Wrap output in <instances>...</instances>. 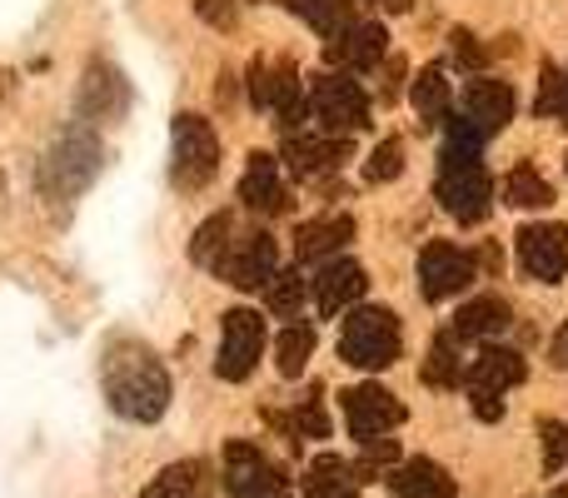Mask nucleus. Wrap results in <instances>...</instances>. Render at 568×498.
I'll use <instances>...</instances> for the list:
<instances>
[{"label":"nucleus","instance_id":"nucleus-1","mask_svg":"<svg viewBox=\"0 0 568 498\" xmlns=\"http://www.w3.org/2000/svg\"><path fill=\"white\" fill-rule=\"evenodd\" d=\"M100 384H105V399L120 419L135 424H155L170 409V374L145 344L135 339H115L100 359Z\"/></svg>","mask_w":568,"mask_h":498},{"label":"nucleus","instance_id":"nucleus-2","mask_svg":"<svg viewBox=\"0 0 568 498\" xmlns=\"http://www.w3.org/2000/svg\"><path fill=\"white\" fill-rule=\"evenodd\" d=\"M444 125H449V145H444V160H439L434 200H439L444 215H454L459 225H479L494 210V180L479 160L484 135L469 120H444Z\"/></svg>","mask_w":568,"mask_h":498},{"label":"nucleus","instance_id":"nucleus-3","mask_svg":"<svg viewBox=\"0 0 568 498\" xmlns=\"http://www.w3.org/2000/svg\"><path fill=\"white\" fill-rule=\"evenodd\" d=\"M399 349H404V334H399L394 309L359 304V309L344 314V324H339L344 364H354V369H389V364H399Z\"/></svg>","mask_w":568,"mask_h":498},{"label":"nucleus","instance_id":"nucleus-4","mask_svg":"<svg viewBox=\"0 0 568 498\" xmlns=\"http://www.w3.org/2000/svg\"><path fill=\"white\" fill-rule=\"evenodd\" d=\"M95 175H100V140L85 125H75L50 145L45 165H40V195L50 205H70Z\"/></svg>","mask_w":568,"mask_h":498},{"label":"nucleus","instance_id":"nucleus-5","mask_svg":"<svg viewBox=\"0 0 568 498\" xmlns=\"http://www.w3.org/2000/svg\"><path fill=\"white\" fill-rule=\"evenodd\" d=\"M170 135H175V165H170V175H175V185L185 195H195V190H205L220 175V135L205 115H175Z\"/></svg>","mask_w":568,"mask_h":498},{"label":"nucleus","instance_id":"nucleus-6","mask_svg":"<svg viewBox=\"0 0 568 498\" xmlns=\"http://www.w3.org/2000/svg\"><path fill=\"white\" fill-rule=\"evenodd\" d=\"M210 270H215L225 284H235V289H265V284L275 280V240H270L265 230L235 225Z\"/></svg>","mask_w":568,"mask_h":498},{"label":"nucleus","instance_id":"nucleus-7","mask_svg":"<svg viewBox=\"0 0 568 498\" xmlns=\"http://www.w3.org/2000/svg\"><path fill=\"white\" fill-rule=\"evenodd\" d=\"M310 110L314 120L324 125V135H354V130L369 125V95L359 90V80L339 75H314V90H310Z\"/></svg>","mask_w":568,"mask_h":498},{"label":"nucleus","instance_id":"nucleus-8","mask_svg":"<svg viewBox=\"0 0 568 498\" xmlns=\"http://www.w3.org/2000/svg\"><path fill=\"white\" fill-rule=\"evenodd\" d=\"M250 100L260 110H275V120L294 135V125H304L310 115V100H304V85H300V65L290 60H255L250 65Z\"/></svg>","mask_w":568,"mask_h":498},{"label":"nucleus","instance_id":"nucleus-9","mask_svg":"<svg viewBox=\"0 0 568 498\" xmlns=\"http://www.w3.org/2000/svg\"><path fill=\"white\" fill-rule=\"evenodd\" d=\"M474 280H479V264H474L469 250L449 245V240H429V245L419 250V289L429 304L454 299V294H464Z\"/></svg>","mask_w":568,"mask_h":498},{"label":"nucleus","instance_id":"nucleus-10","mask_svg":"<svg viewBox=\"0 0 568 498\" xmlns=\"http://www.w3.org/2000/svg\"><path fill=\"white\" fill-rule=\"evenodd\" d=\"M265 354V319L255 309H230L225 314V329H220V359H215V374L230 384L250 379Z\"/></svg>","mask_w":568,"mask_h":498},{"label":"nucleus","instance_id":"nucleus-11","mask_svg":"<svg viewBox=\"0 0 568 498\" xmlns=\"http://www.w3.org/2000/svg\"><path fill=\"white\" fill-rule=\"evenodd\" d=\"M344 424H349V434L359 444L369 439H384L389 429H399L404 424V404L399 394L379 389V384H359V389H344Z\"/></svg>","mask_w":568,"mask_h":498},{"label":"nucleus","instance_id":"nucleus-12","mask_svg":"<svg viewBox=\"0 0 568 498\" xmlns=\"http://www.w3.org/2000/svg\"><path fill=\"white\" fill-rule=\"evenodd\" d=\"M225 489L230 498H275L284 494V474L270 454H260V444L235 439L225 449Z\"/></svg>","mask_w":568,"mask_h":498},{"label":"nucleus","instance_id":"nucleus-13","mask_svg":"<svg viewBox=\"0 0 568 498\" xmlns=\"http://www.w3.org/2000/svg\"><path fill=\"white\" fill-rule=\"evenodd\" d=\"M384 50H389L384 26H374V20H349L339 35H329L324 60H329V65H339L344 75H364V70H379Z\"/></svg>","mask_w":568,"mask_h":498},{"label":"nucleus","instance_id":"nucleus-14","mask_svg":"<svg viewBox=\"0 0 568 498\" xmlns=\"http://www.w3.org/2000/svg\"><path fill=\"white\" fill-rule=\"evenodd\" d=\"M519 264L529 280L559 284L568 274V225H524L519 230Z\"/></svg>","mask_w":568,"mask_h":498},{"label":"nucleus","instance_id":"nucleus-15","mask_svg":"<svg viewBox=\"0 0 568 498\" xmlns=\"http://www.w3.org/2000/svg\"><path fill=\"white\" fill-rule=\"evenodd\" d=\"M464 120H469L484 140L499 135L514 120V85L509 80H494V75L469 80V90H464Z\"/></svg>","mask_w":568,"mask_h":498},{"label":"nucleus","instance_id":"nucleus-16","mask_svg":"<svg viewBox=\"0 0 568 498\" xmlns=\"http://www.w3.org/2000/svg\"><path fill=\"white\" fill-rule=\"evenodd\" d=\"M344 155H349V145H344V135H290L284 140V165H290L294 180H329L334 170L344 165Z\"/></svg>","mask_w":568,"mask_h":498},{"label":"nucleus","instance_id":"nucleus-17","mask_svg":"<svg viewBox=\"0 0 568 498\" xmlns=\"http://www.w3.org/2000/svg\"><path fill=\"white\" fill-rule=\"evenodd\" d=\"M240 200H245V210H255V215H284V210H290V190H284L275 155H265V150L250 155L245 175H240Z\"/></svg>","mask_w":568,"mask_h":498},{"label":"nucleus","instance_id":"nucleus-18","mask_svg":"<svg viewBox=\"0 0 568 498\" xmlns=\"http://www.w3.org/2000/svg\"><path fill=\"white\" fill-rule=\"evenodd\" d=\"M529 379V364H524L519 349H484L479 359L464 369V384H469V394H494V399H504L509 389H519V384Z\"/></svg>","mask_w":568,"mask_h":498},{"label":"nucleus","instance_id":"nucleus-19","mask_svg":"<svg viewBox=\"0 0 568 498\" xmlns=\"http://www.w3.org/2000/svg\"><path fill=\"white\" fill-rule=\"evenodd\" d=\"M130 105V85L115 65H90L85 90H80V115L85 120H120Z\"/></svg>","mask_w":568,"mask_h":498},{"label":"nucleus","instance_id":"nucleus-20","mask_svg":"<svg viewBox=\"0 0 568 498\" xmlns=\"http://www.w3.org/2000/svg\"><path fill=\"white\" fill-rule=\"evenodd\" d=\"M364 270L354 260H329L320 274H314V304H320V314H344L349 304H359L364 294Z\"/></svg>","mask_w":568,"mask_h":498},{"label":"nucleus","instance_id":"nucleus-21","mask_svg":"<svg viewBox=\"0 0 568 498\" xmlns=\"http://www.w3.org/2000/svg\"><path fill=\"white\" fill-rule=\"evenodd\" d=\"M354 240V220L349 215H320V220H304L300 235H294V260L310 264V260H329Z\"/></svg>","mask_w":568,"mask_h":498},{"label":"nucleus","instance_id":"nucleus-22","mask_svg":"<svg viewBox=\"0 0 568 498\" xmlns=\"http://www.w3.org/2000/svg\"><path fill=\"white\" fill-rule=\"evenodd\" d=\"M359 469L339 454H320L304 469V498H359Z\"/></svg>","mask_w":568,"mask_h":498},{"label":"nucleus","instance_id":"nucleus-23","mask_svg":"<svg viewBox=\"0 0 568 498\" xmlns=\"http://www.w3.org/2000/svg\"><path fill=\"white\" fill-rule=\"evenodd\" d=\"M454 110V85L444 75V65H424L419 80H414V115H419L424 130H439Z\"/></svg>","mask_w":568,"mask_h":498},{"label":"nucleus","instance_id":"nucleus-24","mask_svg":"<svg viewBox=\"0 0 568 498\" xmlns=\"http://www.w3.org/2000/svg\"><path fill=\"white\" fill-rule=\"evenodd\" d=\"M394 498H454V479L434 459H409L389 474Z\"/></svg>","mask_w":568,"mask_h":498},{"label":"nucleus","instance_id":"nucleus-25","mask_svg":"<svg viewBox=\"0 0 568 498\" xmlns=\"http://www.w3.org/2000/svg\"><path fill=\"white\" fill-rule=\"evenodd\" d=\"M514 319V309L499 299V294H484V299H469L459 314H454V334L459 339H494V334H504Z\"/></svg>","mask_w":568,"mask_h":498},{"label":"nucleus","instance_id":"nucleus-26","mask_svg":"<svg viewBox=\"0 0 568 498\" xmlns=\"http://www.w3.org/2000/svg\"><path fill=\"white\" fill-rule=\"evenodd\" d=\"M205 494H210V464L185 459V464H170L140 498H205Z\"/></svg>","mask_w":568,"mask_h":498},{"label":"nucleus","instance_id":"nucleus-27","mask_svg":"<svg viewBox=\"0 0 568 498\" xmlns=\"http://www.w3.org/2000/svg\"><path fill=\"white\" fill-rule=\"evenodd\" d=\"M504 205H514V210H544V205H554V185L534 165H514L509 175H504Z\"/></svg>","mask_w":568,"mask_h":498},{"label":"nucleus","instance_id":"nucleus-28","mask_svg":"<svg viewBox=\"0 0 568 498\" xmlns=\"http://www.w3.org/2000/svg\"><path fill=\"white\" fill-rule=\"evenodd\" d=\"M424 384H434V389H459V384H464L459 334H454V329H444L439 339H434L429 359H424Z\"/></svg>","mask_w":568,"mask_h":498},{"label":"nucleus","instance_id":"nucleus-29","mask_svg":"<svg viewBox=\"0 0 568 498\" xmlns=\"http://www.w3.org/2000/svg\"><path fill=\"white\" fill-rule=\"evenodd\" d=\"M304 26H314L320 35H339L344 26L354 20V0H284Z\"/></svg>","mask_w":568,"mask_h":498},{"label":"nucleus","instance_id":"nucleus-30","mask_svg":"<svg viewBox=\"0 0 568 498\" xmlns=\"http://www.w3.org/2000/svg\"><path fill=\"white\" fill-rule=\"evenodd\" d=\"M534 110H539V120L568 125V75H564L559 65H544V75H539V95H534Z\"/></svg>","mask_w":568,"mask_h":498},{"label":"nucleus","instance_id":"nucleus-31","mask_svg":"<svg viewBox=\"0 0 568 498\" xmlns=\"http://www.w3.org/2000/svg\"><path fill=\"white\" fill-rule=\"evenodd\" d=\"M310 354H314V329L310 324H290V329L280 334V374L284 379H300Z\"/></svg>","mask_w":568,"mask_h":498},{"label":"nucleus","instance_id":"nucleus-32","mask_svg":"<svg viewBox=\"0 0 568 498\" xmlns=\"http://www.w3.org/2000/svg\"><path fill=\"white\" fill-rule=\"evenodd\" d=\"M404 170V140H379V145L369 150V160H364V180L369 185H389V180H399Z\"/></svg>","mask_w":568,"mask_h":498},{"label":"nucleus","instance_id":"nucleus-33","mask_svg":"<svg viewBox=\"0 0 568 498\" xmlns=\"http://www.w3.org/2000/svg\"><path fill=\"white\" fill-rule=\"evenodd\" d=\"M294 439H329V414H324V394L314 389L310 399L294 404V419H290Z\"/></svg>","mask_w":568,"mask_h":498},{"label":"nucleus","instance_id":"nucleus-34","mask_svg":"<svg viewBox=\"0 0 568 498\" xmlns=\"http://www.w3.org/2000/svg\"><path fill=\"white\" fill-rule=\"evenodd\" d=\"M230 230H235V215H210L205 225L195 230V245H190V254H195V264H215V254L225 250V240H230Z\"/></svg>","mask_w":568,"mask_h":498},{"label":"nucleus","instance_id":"nucleus-35","mask_svg":"<svg viewBox=\"0 0 568 498\" xmlns=\"http://www.w3.org/2000/svg\"><path fill=\"white\" fill-rule=\"evenodd\" d=\"M265 294H270V309L275 314H290V319H300V304H304V280H300V270H275V280L265 284Z\"/></svg>","mask_w":568,"mask_h":498},{"label":"nucleus","instance_id":"nucleus-36","mask_svg":"<svg viewBox=\"0 0 568 498\" xmlns=\"http://www.w3.org/2000/svg\"><path fill=\"white\" fill-rule=\"evenodd\" d=\"M539 444H544V469H549V474L568 469V424L544 419L539 424Z\"/></svg>","mask_w":568,"mask_h":498},{"label":"nucleus","instance_id":"nucleus-37","mask_svg":"<svg viewBox=\"0 0 568 498\" xmlns=\"http://www.w3.org/2000/svg\"><path fill=\"white\" fill-rule=\"evenodd\" d=\"M200 20L215 30H235L240 20V0H200Z\"/></svg>","mask_w":568,"mask_h":498},{"label":"nucleus","instance_id":"nucleus-38","mask_svg":"<svg viewBox=\"0 0 568 498\" xmlns=\"http://www.w3.org/2000/svg\"><path fill=\"white\" fill-rule=\"evenodd\" d=\"M449 45H454V60H459V65L484 70V45L469 35V30H454V35H449Z\"/></svg>","mask_w":568,"mask_h":498},{"label":"nucleus","instance_id":"nucleus-39","mask_svg":"<svg viewBox=\"0 0 568 498\" xmlns=\"http://www.w3.org/2000/svg\"><path fill=\"white\" fill-rule=\"evenodd\" d=\"M394 459H399V444L394 439H369L364 444V469L359 474H374L379 464H394Z\"/></svg>","mask_w":568,"mask_h":498},{"label":"nucleus","instance_id":"nucleus-40","mask_svg":"<svg viewBox=\"0 0 568 498\" xmlns=\"http://www.w3.org/2000/svg\"><path fill=\"white\" fill-rule=\"evenodd\" d=\"M549 364L554 369H568V319L559 324V334H554V344H549Z\"/></svg>","mask_w":568,"mask_h":498},{"label":"nucleus","instance_id":"nucleus-41","mask_svg":"<svg viewBox=\"0 0 568 498\" xmlns=\"http://www.w3.org/2000/svg\"><path fill=\"white\" fill-rule=\"evenodd\" d=\"M384 10H394V16H399V10H409V0H379Z\"/></svg>","mask_w":568,"mask_h":498},{"label":"nucleus","instance_id":"nucleus-42","mask_svg":"<svg viewBox=\"0 0 568 498\" xmlns=\"http://www.w3.org/2000/svg\"><path fill=\"white\" fill-rule=\"evenodd\" d=\"M554 498H568V489H559V494H554Z\"/></svg>","mask_w":568,"mask_h":498},{"label":"nucleus","instance_id":"nucleus-43","mask_svg":"<svg viewBox=\"0 0 568 498\" xmlns=\"http://www.w3.org/2000/svg\"><path fill=\"white\" fill-rule=\"evenodd\" d=\"M275 498H280V494H275Z\"/></svg>","mask_w":568,"mask_h":498}]
</instances>
